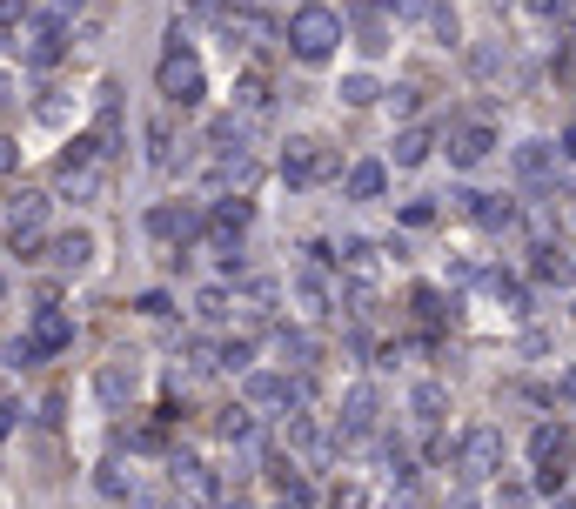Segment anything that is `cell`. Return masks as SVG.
Wrapping results in <instances>:
<instances>
[{"mask_svg": "<svg viewBox=\"0 0 576 509\" xmlns=\"http://www.w3.org/2000/svg\"><path fill=\"white\" fill-rule=\"evenodd\" d=\"M342 409H349V416H342V429H349V436H362V429H369V416H376V396H369V389H349V402H342Z\"/></svg>", "mask_w": 576, "mask_h": 509, "instance_id": "15", "label": "cell"}, {"mask_svg": "<svg viewBox=\"0 0 576 509\" xmlns=\"http://www.w3.org/2000/svg\"><path fill=\"white\" fill-rule=\"evenodd\" d=\"M335 168V155L322 148V141H288V155H282V175L295 181V188H309V181H322Z\"/></svg>", "mask_w": 576, "mask_h": 509, "instance_id": "3", "label": "cell"}, {"mask_svg": "<svg viewBox=\"0 0 576 509\" xmlns=\"http://www.w3.org/2000/svg\"><path fill=\"white\" fill-rule=\"evenodd\" d=\"M389 155H396V168H416V161L429 155V128H402V134H396V148H389Z\"/></svg>", "mask_w": 576, "mask_h": 509, "instance_id": "13", "label": "cell"}, {"mask_svg": "<svg viewBox=\"0 0 576 509\" xmlns=\"http://www.w3.org/2000/svg\"><path fill=\"white\" fill-rule=\"evenodd\" d=\"M161 94H168L175 108H195V101H201V67H195V54H188V41H181V27L168 34V61H161Z\"/></svg>", "mask_w": 576, "mask_h": 509, "instance_id": "2", "label": "cell"}, {"mask_svg": "<svg viewBox=\"0 0 576 509\" xmlns=\"http://www.w3.org/2000/svg\"><path fill=\"white\" fill-rule=\"evenodd\" d=\"M449 155H456V168H476V161L489 155V128H463V134H456V148H449Z\"/></svg>", "mask_w": 576, "mask_h": 509, "instance_id": "14", "label": "cell"}, {"mask_svg": "<svg viewBox=\"0 0 576 509\" xmlns=\"http://www.w3.org/2000/svg\"><path fill=\"white\" fill-rule=\"evenodd\" d=\"M516 175L523 181H550L556 175V148L550 141H523V148H516Z\"/></svg>", "mask_w": 576, "mask_h": 509, "instance_id": "8", "label": "cell"}, {"mask_svg": "<svg viewBox=\"0 0 576 509\" xmlns=\"http://www.w3.org/2000/svg\"><path fill=\"white\" fill-rule=\"evenodd\" d=\"M134 382H141V369H134V362H108V369H101V396L121 409V402L134 396Z\"/></svg>", "mask_w": 576, "mask_h": 509, "instance_id": "9", "label": "cell"}, {"mask_svg": "<svg viewBox=\"0 0 576 509\" xmlns=\"http://www.w3.org/2000/svg\"><path fill=\"white\" fill-rule=\"evenodd\" d=\"M335 94H342V101H349V108H369V101H376V74H342V88H335Z\"/></svg>", "mask_w": 576, "mask_h": 509, "instance_id": "17", "label": "cell"}, {"mask_svg": "<svg viewBox=\"0 0 576 509\" xmlns=\"http://www.w3.org/2000/svg\"><path fill=\"white\" fill-rule=\"evenodd\" d=\"M27 61H34V67H54V61H61V27H54V21L34 27V47H27Z\"/></svg>", "mask_w": 576, "mask_h": 509, "instance_id": "11", "label": "cell"}, {"mask_svg": "<svg viewBox=\"0 0 576 509\" xmlns=\"http://www.w3.org/2000/svg\"><path fill=\"white\" fill-rule=\"evenodd\" d=\"M282 355H288V369H309L315 362V342L302 329H282Z\"/></svg>", "mask_w": 576, "mask_h": 509, "instance_id": "18", "label": "cell"}, {"mask_svg": "<svg viewBox=\"0 0 576 509\" xmlns=\"http://www.w3.org/2000/svg\"><path fill=\"white\" fill-rule=\"evenodd\" d=\"M335 41H342V21H335L329 7H295V21H288V47L302 54V61H329Z\"/></svg>", "mask_w": 576, "mask_h": 509, "instance_id": "1", "label": "cell"}, {"mask_svg": "<svg viewBox=\"0 0 576 509\" xmlns=\"http://www.w3.org/2000/svg\"><path fill=\"white\" fill-rule=\"evenodd\" d=\"M536 469H543V489L563 483V469H570V436L563 429H536Z\"/></svg>", "mask_w": 576, "mask_h": 509, "instance_id": "5", "label": "cell"}, {"mask_svg": "<svg viewBox=\"0 0 576 509\" xmlns=\"http://www.w3.org/2000/svg\"><path fill=\"white\" fill-rule=\"evenodd\" d=\"M222 315H228V295H222V288H208V295H201V322H222Z\"/></svg>", "mask_w": 576, "mask_h": 509, "instance_id": "23", "label": "cell"}, {"mask_svg": "<svg viewBox=\"0 0 576 509\" xmlns=\"http://www.w3.org/2000/svg\"><path fill=\"white\" fill-rule=\"evenodd\" d=\"M496 503H503V509H530V489H516V483H510L503 496H496Z\"/></svg>", "mask_w": 576, "mask_h": 509, "instance_id": "25", "label": "cell"}, {"mask_svg": "<svg viewBox=\"0 0 576 509\" xmlns=\"http://www.w3.org/2000/svg\"><path fill=\"white\" fill-rule=\"evenodd\" d=\"M389 7H396V14H409V21H416V14H429V0H389Z\"/></svg>", "mask_w": 576, "mask_h": 509, "instance_id": "26", "label": "cell"}, {"mask_svg": "<svg viewBox=\"0 0 576 509\" xmlns=\"http://www.w3.org/2000/svg\"><path fill=\"white\" fill-rule=\"evenodd\" d=\"M222 436L228 443H248V409H222Z\"/></svg>", "mask_w": 576, "mask_h": 509, "instance_id": "22", "label": "cell"}, {"mask_svg": "<svg viewBox=\"0 0 576 509\" xmlns=\"http://www.w3.org/2000/svg\"><path fill=\"white\" fill-rule=\"evenodd\" d=\"M409 409H416V422H436L449 409V396L436 389V382H416V389H409Z\"/></svg>", "mask_w": 576, "mask_h": 509, "instance_id": "12", "label": "cell"}, {"mask_svg": "<svg viewBox=\"0 0 576 509\" xmlns=\"http://www.w3.org/2000/svg\"><path fill=\"white\" fill-rule=\"evenodd\" d=\"M34 0H0V21H14V14H27Z\"/></svg>", "mask_w": 576, "mask_h": 509, "instance_id": "27", "label": "cell"}, {"mask_svg": "<svg viewBox=\"0 0 576 509\" xmlns=\"http://www.w3.org/2000/svg\"><path fill=\"white\" fill-rule=\"evenodd\" d=\"M67 342H74V322H67L61 309L34 315V335H27V349H34V355H54V349H67Z\"/></svg>", "mask_w": 576, "mask_h": 509, "instance_id": "6", "label": "cell"}, {"mask_svg": "<svg viewBox=\"0 0 576 509\" xmlns=\"http://www.w3.org/2000/svg\"><path fill=\"white\" fill-rule=\"evenodd\" d=\"M54 7H61V14H67V7H81V0H54Z\"/></svg>", "mask_w": 576, "mask_h": 509, "instance_id": "29", "label": "cell"}, {"mask_svg": "<svg viewBox=\"0 0 576 509\" xmlns=\"http://www.w3.org/2000/svg\"><path fill=\"white\" fill-rule=\"evenodd\" d=\"M94 483H101V496H108V503H121V496H128V483H134V476H121V469H101V476H94Z\"/></svg>", "mask_w": 576, "mask_h": 509, "instance_id": "21", "label": "cell"}, {"mask_svg": "<svg viewBox=\"0 0 576 509\" xmlns=\"http://www.w3.org/2000/svg\"><path fill=\"white\" fill-rule=\"evenodd\" d=\"M295 295L309 302V315H329V288H322V275H295Z\"/></svg>", "mask_w": 576, "mask_h": 509, "instance_id": "20", "label": "cell"}, {"mask_svg": "<svg viewBox=\"0 0 576 509\" xmlns=\"http://www.w3.org/2000/svg\"><path fill=\"white\" fill-rule=\"evenodd\" d=\"M463 469L469 476H496V469H503V429L476 422V429L463 436Z\"/></svg>", "mask_w": 576, "mask_h": 509, "instance_id": "4", "label": "cell"}, {"mask_svg": "<svg viewBox=\"0 0 576 509\" xmlns=\"http://www.w3.org/2000/svg\"><path fill=\"white\" fill-rule=\"evenodd\" d=\"M349 195L355 201H376L382 195V168H376V161H355V168H349Z\"/></svg>", "mask_w": 576, "mask_h": 509, "instance_id": "16", "label": "cell"}, {"mask_svg": "<svg viewBox=\"0 0 576 509\" xmlns=\"http://www.w3.org/2000/svg\"><path fill=\"white\" fill-rule=\"evenodd\" d=\"M54 262L81 275V268L94 262V235H88V228H67V235H54Z\"/></svg>", "mask_w": 576, "mask_h": 509, "instance_id": "7", "label": "cell"}, {"mask_svg": "<svg viewBox=\"0 0 576 509\" xmlns=\"http://www.w3.org/2000/svg\"><path fill=\"white\" fill-rule=\"evenodd\" d=\"M14 161H21V155H14V141H0V175H7Z\"/></svg>", "mask_w": 576, "mask_h": 509, "instance_id": "28", "label": "cell"}, {"mask_svg": "<svg viewBox=\"0 0 576 509\" xmlns=\"http://www.w3.org/2000/svg\"><path fill=\"white\" fill-rule=\"evenodd\" d=\"M148 228H155L161 242H175V235H195V215H188V208H155Z\"/></svg>", "mask_w": 576, "mask_h": 509, "instance_id": "10", "label": "cell"}, {"mask_svg": "<svg viewBox=\"0 0 576 509\" xmlns=\"http://www.w3.org/2000/svg\"><path fill=\"white\" fill-rule=\"evenodd\" d=\"M222 369H248V342H228V349H222Z\"/></svg>", "mask_w": 576, "mask_h": 509, "instance_id": "24", "label": "cell"}, {"mask_svg": "<svg viewBox=\"0 0 576 509\" xmlns=\"http://www.w3.org/2000/svg\"><path fill=\"white\" fill-rule=\"evenodd\" d=\"M168 469H175V489H195V496H201V489H208V469H201L195 456H175V463H168Z\"/></svg>", "mask_w": 576, "mask_h": 509, "instance_id": "19", "label": "cell"}]
</instances>
